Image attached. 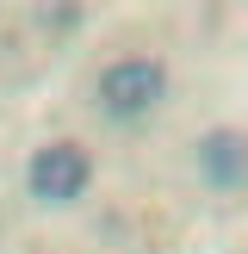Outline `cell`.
<instances>
[{"label":"cell","mask_w":248,"mask_h":254,"mask_svg":"<svg viewBox=\"0 0 248 254\" xmlns=\"http://www.w3.org/2000/svg\"><path fill=\"white\" fill-rule=\"evenodd\" d=\"M198 180L211 192H248V136L205 130L198 136Z\"/></svg>","instance_id":"3957f363"},{"label":"cell","mask_w":248,"mask_h":254,"mask_svg":"<svg viewBox=\"0 0 248 254\" xmlns=\"http://www.w3.org/2000/svg\"><path fill=\"white\" fill-rule=\"evenodd\" d=\"M161 99H168V68H161L155 56H124V62H112V68L99 74V87H93V106L106 112L112 124H143Z\"/></svg>","instance_id":"6da1fadb"},{"label":"cell","mask_w":248,"mask_h":254,"mask_svg":"<svg viewBox=\"0 0 248 254\" xmlns=\"http://www.w3.org/2000/svg\"><path fill=\"white\" fill-rule=\"evenodd\" d=\"M37 19H44V31H74V25H81V12H74V6H44Z\"/></svg>","instance_id":"277c9868"},{"label":"cell","mask_w":248,"mask_h":254,"mask_svg":"<svg viewBox=\"0 0 248 254\" xmlns=\"http://www.w3.org/2000/svg\"><path fill=\"white\" fill-rule=\"evenodd\" d=\"M93 180V155L81 143H44L25 161V186H31L37 205H74Z\"/></svg>","instance_id":"7a4b0ae2"}]
</instances>
